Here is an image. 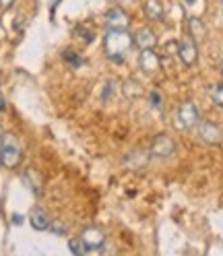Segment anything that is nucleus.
I'll use <instances>...</instances> for the list:
<instances>
[{
    "mask_svg": "<svg viewBox=\"0 0 223 256\" xmlns=\"http://www.w3.org/2000/svg\"><path fill=\"white\" fill-rule=\"evenodd\" d=\"M176 151V142L172 140L170 134H157L151 142V155L159 157V159H168Z\"/></svg>",
    "mask_w": 223,
    "mask_h": 256,
    "instance_id": "obj_4",
    "label": "nucleus"
},
{
    "mask_svg": "<svg viewBox=\"0 0 223 256\" xmlns=\"http://www.w3.org/2000/svg\"><path fill=\"white\" fill-rule=\"evenodd\" d=\"M130 17L122 8H110L106 12V27L108 29H128Z\"/></svg>",
    "mask_w": 223,
    "mask_h": 256,
    "instance_id": "obj_8",
    "label": "nucleus"
},
{
    "mask_svg": "<svg viewBox=\"0 0 223 256\" xmlns=\"http://www.w3.org/2000/svg\"><path fill=\"white\" fill-rule=\"evenodd\" d=\"M140 85L138 83H134V81H128V83H126L124 85V95H128V98H138V95H140Z\"/></svg>",
    "mask_w": 223,
    "mask_h": 256,
    "instance_id": "obj_20",
    "label": "nucleus"
},
{
    "mask_svg": "<svg viewBox=\"0 0 223 256\" xmlns=\"http://www.w3.org/2000/svg\"><path fill=\"white\" fill-rule=\"evenodd\" d=\"M23 182L29 186V190L34 192V194H40L42 192V178H40V174L36 172V170H25V174H23Z\"/></svg>",
    "mask_w": 223,
    "mask_h": 256,
    "instance_id": "obj_15",
    "label": "nucleus"
},
{
    "mask_svg": "<svg viewBox=\"0 0 223 256\" xmlns=\"http://www.w3.org/2000/svg\"><path fill=\"white\" fill-rule=\"evenodd\" d=\"M132 36L126 29H108V34L104 38V48L106 54L112 62H122L124 56L132 50Z\"/></svg>",
    "mask_w": 223,
    "mask_h": 256,
    "instance_id": "obj_1",
    "label": "nucleus"
},
{
    "mask_svg": "<svg viewBox=\"0 0 223 256\" xmlns=\"http://www.w3.org/2000/svg\"><path fill=\"white\" fill-rule=\"evenodd\" d=\"M12 2H14V0H0V6H2V8H8Z\"/></svg>",
    "mask_w": 223,
    "mask_h": 256,
    "instance_id": "obj_22",
    "label": "nucleus"
},
{
    "mask_svg": "<svg viewBox=\"0 0 223 256\" xmlns=\"http://www.w3.org/2000/svg\"><path fill=\"white\" fill-rule=\"evenodd\" d=\"M81 240H83V244L87 246V250H100V248L104 246V242H106V236H104L102 228L89 226V228L83 230Z\"/></svg>",
    "mask_w": 223,
    "mask_h": 256,
    "instance_id": "obj_7",
    "label": "nucleus"
},
{
    "mask_svg": "<svg viewBox=\"0 0 223 256\" xmlns=\"http://www.w3.org/2000/svg\"><path fill=\"white\" fill-rule=\"evenodd\" d=\"M142 10H145V14L151 21H162L164 19V4H162V0H147V2L142 4Z\"/></svg>",
    "mask_w": 223,
    "mask_h": 256,
    "instance_id": "obj_13",
    "label": "nucleus"
},
{
    "mask_svg": "<svg viewBox=\"0 0 223 256\" xmlns=\"http://www.w3.org/2000/svg\"><path fill=\"white\" fill-rule=\"evenodd\" d=\"M68 250L72 252V254H76V256H83L85 252H87V246L83 244V240L81 238H74V240H68Z\"/></svg>",
    "mask_w": 223,
    "mask_h": 256,
    "instance_id": "obj_17",
    "label": "nucleus"
},
{
    "mask_svg": "<svg viewBox=\"0 0 223 256\" xmlns=\"http://www.w3.org/2000/svg\"><path fill=\"white\" fill-rule=\"evenodd\" d=\"M2 136H4V134H2V130H0V145H2Z\"/></svg>",
    "mask_w": 223,
    "mask_h": 256,
    "instance_id": "obj_27",
    "label": "nucleus"
},
{
    "mask_svg": "<svg viewBox=\"0 0 223 256\" xmlns=\"http://www.w3.org/2000/svg\"><path fill=\"white\" fill-rule=\"evenodd\" d=\"M176 124L180 130H190V128H194L198 122H200V110L194 102H184L178 112H176Z\"/></svg>",
    "mask_w": 223,
    "mask_h": 256,
    "instance_id": "obj_3",
    "label": "nucleus"
},
{
    "mask_svg": "<svg viewBox=\"0 0 223 256\" xmlns=\"http://www.w3.org/2000/svg\"><path fill=\"white\" fill-rule=\"evenodd\" d=\"M138 64H140L142 72H147V74H151V76H153V74L159 70V66H162V58H159L153 50H140Z\"/></svg>",
    "mask_w": 223,
    "mask_h": 256,
    "instance_id": "obj_9",
    "label": "nucleus"
},
{
    "mask_svg": "<svg viewBox=\"0 0 223 256\" xmlns=\"http://www.w3.org/2000/svg\"><path fill=\"white\" fill-rule=\"evenodd\" d=\"M221 4H223V0H221Z\"/></svg>",
    "mask_w": 223,
    "mask_h": 256,
    "instance_id": "obj_29",
    "label": "nucleus"
},
{
    "mask_svg": "<svg viewBox=\"0 0 223 256\" xmlns=\"http://www.w3.org/2000/svg\"><path fill=\"white\" fill-rule=\"evenodd\" d=\"M74 36L81 38L85 44H91L93 38H95V31H91V29H87V27H76V29H74Z\"/></svg>",
    "mask_w": 223,
    "mask_h": 256,
    "instance_id": "obj_19",
    "label": "nucleus"
},
{
    "mask_svg": "<svg viewBox=\"0 0 223 256\" xmlns=\"http://www.w3.org/2000/svg\"><path fill=\"white\" fill-rule=\"evenodd\" d=\"M4 110H6V102L2 98V93H0V112H4Z\"/></svg>",
    "mask_w": 223,
    "mask_h": 256,
    "instance_id": "obj_23",
    "label": "nucleus"
},
{
    "mask_svg": "<svg viewBox=\"0 0 223 256\" xmlns=\"http://www.w3.org/2000/svg\"><path fill=\"white\" fill-rule=\"evenodd\" d=\"M62 56H64V60L70 64V66H74V68L83 66V58L78 56L76 52H72V50H64V52H62Z\"/></svg>",
    "mask_w": 223,
    "mask_h": 256,
    "instance_id": "obj_18",
    "label": "nucleus"
},
{
    "mask_svg": "<svg viewBox=\"0 0 223 256\" xmlns=\"http://www.w3.org/2000/svg\"><path fill=\"white\" fill-rule=\"evenodd\" d=\"M147 162H149V157H147V153L142 149H134V151L124 155V166L130 168V170H138V168L145 166Z\"/></svg>",
    "mask_w": 223,
    "mask_h": 256,
    "instance_id": "obj_12",
    "label": "nucleus"
},
{
    "mask_svg": "<svg viewBox=\"0 0 223 256\" xmlns=\"http://www.w3.org/2000/svg\"><path fill=\"white\" fill-rule=\"evenodd\" d=\"M12 221L19 226V223H23V217H21V215H12Z\"/></svg>",
    "mask_w": 223,
    "mask_h": 256,
    "instance_id": "obj_24",
    "label": "nucleus"
},
{
    "mask_svg": "<svg viewBox=\"0 0 223 256\" xmlns=\"http://www.w3.org/2000/svg\"><path fill=\"white\" fill-rule=\"evenodd\" d=\"M23 159L21 145L14 136H2V145H0V164L8 170H14Z\"/></svg>",
    "mask_w": 223,
    "mask_h": 256,
    "instance_id": "obj_2",
    "label": "nucleus"
},
{
    "mask_svg": "<svg viewBox=\"0 0 223 256\" xmlns=\"http://www.w3.org/2000/svg\"><path fill=\"white\" fill-rule=\"evenodd\" d=\"M178 56L180 60L186 64V66H192L198 60V48H196V42L192 38H182L178 42Z\"/></svg>",
    "mask_w": 223,
    "mask_h": 256,
    "instance_id": "obj_6",
    "label": "nucleus"
},
{
    "mask_svg": "<svg viewBox=\"0 0 223 256\" xmlns=\"http://www.w3.org/2000/svg\"><path fill=\"white\" fill-rule=\"evenodd\" d=\"M188 31H190V38L194 42H200L206 36V25L198 17H190L188 19Z\"/></svg>",
    "mask_w": 223,
    "mask_h": 256,
    "instance_id": "obj_14",
    "label": "nucleus"
},
{
    "mask_svg": "<svg viewBox=\"0 0 223 256\" xmlns=\"http://www.w3.org/2000/svg\"><path fill=\"white\" fill-rule=\"evenodd\" d=\"M149 102H151V108H153V110H159V112H162V106H164V98H162V93L153 89V91L149 93Z\"/></svg>",
    "mask_w": 223,
    "mask_h": 256,
    "instance_id": "obj_21",
    "label": "nucleus"
},
{
    "mask_svg": "<svg viewBox=\"0 0 223 256\" xmlns=\"http://www.w3.org/2000/svg\"><path fill=\"white\" fill-rule=\"evenodd\" d=\"M221 74H223V62H221Z\"/></svg>",
    "mask_w": 223,
    "mask_h": 256,
    "instance_id": "obj_28",
    "label": "nucleus"
},
{
    "mask_svg": "<svg viewBox=\"0 0 223 256\" xmlns=\"http://www.w3.org/2000/svg\"><path fill=\"white\" fill-rule=\"evenodd\" d=\"M58 2H60V0H50V8H52V10H54V8H56V4H58Z\"/></svg>",
    "mask_w": 223,
    "mask_h": 256,
    "instance_id": "obj_25",
    "label": "nucleus"
},
{
    "mask_svg": "<svg viewBox=\"0 0 223 256\" xmlns=\"http://www.w3.org/2000/svg\"><path fill=\"white\" fill-rule=\"evenodd\" d=\"M29 223H31V228L38 230V232H48V230H50V226H52V221H50V217H48V213L44 209H40V206L31 209Z\"/></svg>",
    "mask_w": 223,
    "mask_h": 256,
    "instance_id": "obj_11",
    "label": "nucleus"
},
{
    "mask_svg": "<svg viewBox=\"0 0 223 256\" xmlns=\"http://www.w3.org/2000/svg\"><path fill=\"white\" fill-rule=\"evenodd\" d=\"M132 42H134V46L138 48V50H153V48L157 46V36L149 27H142L132 36Z\"/></svg>",
    "mask_w": 223,
    "mask_h": 256,
    "instance_id": "obj_10",
    "label": "nucleus"
},
{
    "mask_svg": "<svg viewBox=\"0 0 223 256\" xmlns=\"http://www.w3.org/2000/svg\"><path fill=\"white\" fill-rule=\"evenodd\" d=\"M196 128H198V136H200V140H204L206 145H219L221 138H223L221 128H219L215 122H211V120L198 122Z\"/></svg>",
    "mask_w": 223,
    "mask_h": 256,
    "instance_id": "obj_5",
    "label": "nucleus"
},
{
    "mask_svg": "<svg viewBox=\"0 0 223 256\" xmlns=\"http://www.w3.org/2000/svg\"><path fill=\"white\" fill-rule=\"evenodd\" d=\"M211 100H213L215 106L223 108V81H221V83H215V85L211 87Z\"/></svg>",
    "mask_w": 223,
    "mask_h": 256,
    "instance_id": "obj_16",
    "label": "nucleus"
},
{
    "mask_svg": "<svg viewBox=\"0 0 223 256\" xmlns=\"http://www.w3.org/2000/svg\"><path fill=\"white\" fill-rule=\"evenodd\" d=\"M184 2H186V4H194V2H196V0H184Z\"/></svg>",
    "mask_w": 223,
    "mask_h": 256,
    "instance_id": "obj_26",
    "label": "nucleus"
}]
</instances>
